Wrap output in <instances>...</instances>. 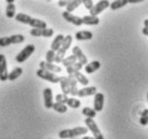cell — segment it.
Instances as JSON below:
<instances>
[{"instance_id":"2e32d148","label":"cell","mask_w":148,"mask_h":139,"mask_svg":"<svg viewBox=\"0 0 148 139\" xmlns=\"http://www.w3.org/2000/svg\"><path fill=\"white\" fill-rule=\"evenodd\" d=\"M93 37V35L91 31L88 30H82V31H77L75 34V39L78 41H85V40H91Z\"/></svg>"},{"instance_id":"5b68a950","label":"cell","mask_w":148,"mask_h":139,"mask_svg":"<svg viewBox=\"0 0 148 139\" xmlns=\"http://www.w3.org/2000/svg\"><path fill=\"white\" fill-rule=\"evenodd\" d=\"M85 124H86L87 129H89L90 132L92 133L93 138L95 139H104L103 135H102V133H101V131H100V128L98 127V125H97V123L95 122L93 119H88V118H86Z\"/></svg>"},{"instance_id":"7c38bea8","label":"cell","mask_w":148,"mask_h":139,"mask_svg":"<svg viewBox=\"0 0 148 139\" xmlns=\"http://www.w3.org/2000/svg\"><path fill=\"white\" fill-rule=\"evenodd\" d=\"M104 106V95L102 93H97L93 98V110L96 112H100L103 110Z\"/></svg>"},{"instance_id":"603a6c76","label":"cell","mask_w":148,"mask_h":139,"mask_svg":"<svg viewBox=\"0 0 148 139\" xmlns=\"http://www.w3.org/2000/svg\"><path fill=\"white\" fill-rule=\"evenodd\" d=\"M73 77H74V79L76 80V82L81 83L82 85H84V86H87V85H88L89 80L86 78V75H84L83 73H81L79 71L75 72V73L73 75Z\"/></svg>"},{"instance_id":"484cf974","label":"cell","mask_w":148,"mask_h":139,"mask_svg":"<svg viewBox=\"0 0 148 139\" xmlns=\"http://www.w3.org/2000/svg\"><path fill=\"white\" fill-rule=\"evenodd\" d=\"M82 4V0H72V1H69V3L67 4V12L71 13L73 12L75 9H77L79 6Z\"/></svg>"},{"instance_id":"e0dca14e","label":"cell","mask_w":148,"mask_h":139,"mask_svg":"<svg viewBox=\"0 0 148 139\" xmlns=\"http://www.w3.org/2000/svg\"><path fill=\"white\" fill-rule=\"evenodd\" d=\"M63 39H64V36L63 35H57L54 39V41L52 42V45H51V50L54 51V52H57L58 50L61 48V45H62V42H63Z\"/></svg>"},{"instance_id":"60d3db41","label":"cell","mask_w":148,"mask_h":139,"mask_svg":"<svg viewBox=\"0 0 148 139\" xmlns=\"http://www.w3.org/2000/svg\"><path fill=\"white\" fill-rule=\"evenodd\" d=\"M144 27H147L148 28V19L144 21Z\"/></svg>"},{"instance_id":"8d00e7d4","label":"cell","mask_w":148,"mask_h":139,"mask_svg":"<svg viewBox=\"0 0 148 139\" xmlns=\"http://www.w3.org/2000/svg\"><path fill=\"white\" fill-rule=\"evenodd\" d=\"M82 3L84 4V7H85L87 10H89V11H90L93 8V6H95L92 0H82Z\"/></svg>"},{"instance_id":"8fae6325","label":"cell","mask_w":148,"mask_h":139,"mask_svg":"<svg viewBox=\"0 0 148 139\" xmlns=\"http://www.w3.org/2000/svg\"><path fill=\"white\" fill-rule=\"evenodd\" d=\"M62 17L66 19L67 22L73 24V25H75V26H81V25H83L82 17L76 16V15H73L72 13H69V12H67V11L62 12Z\"/></svg>"},{"instance_id":"7402d4cb","label":"cell","mask_w":148,"mask_h":139,"mask_svg":"<svg viewBox=\"0 0 148 139\" xmlns=\"http://www.w3.org/2000/svg\"><path fill=\"white\" fill-rule=\"evenodd\" d=\"M22 73H23L22 67L14 68L11 72H9V78H8V80H9V81H14V80H16L17 78H19V77L22 75Z\"/></svg>"},{"instance_id":"6da1fadb","label":"cell","mask_w":148,"mask_h":139,"mask_svg":"<svg viewBox=\"0 0 148 139\" xmlns=\"http://www.w3.org/2000/svg\"><path fill=\"white\" fill-rule=\"evenodd\" d=\"M15 19L19 23H23V24H27L31 26L32 28H36V29H44V28H47V24L44 22V21H41L39 19H34L29 15L25 14V13H17L15 15Z\"/></svg>"},{"instance_id":"3957f363","label":"cell","mask_w":148,"mask_h":139,"mask_svg":"<svg viewBox=\"0 0 148 139\" xmlns=\"http://www.w3.org/2000/svg\"><path fill=\"white\" fill-rule=\"evenodd\" d=\"M25 41V37L23 35H12L10 37L0 38V46L5 48L11 44H19Z\"/></svg>"},{"instance_id":"277c9868","label":"cell","mask_w":148,"mask_h":139,"mask_svg":"<svg viewBox=\"0 0 148 139\" xmlns=\"http://www.w3.org/2000/svg\"><path fill=\"white\" fill-rule=\"evenodd\" d=\"M34 50H36V46H34V44L26 45V46H25V48L16 55L15 60H16L17 63H19V64H22V63H24V62H26V60L30 57V55H32V53L34 52Z\"/></svg>"},{"instance_id":"ee69618b","label":"cell","mask_w":148,"mask_h":139,"mask_svg":"<svg viewBox=\"0 0 148 139\" xmlns=\"http://www.w3.org/2000/svg\"><path fill=\"white\" fill-rule=\"evenodd\" d=\"M147 100H148V93H147Z\"/></svg>"},{"instance_id":"52a82bcc","label":"cell","mask_w":148,"mask_h":139,"mask_svg":"<svg viewBox=\"0 0 148 139\" xmlns=\"http://www.w3.org/2000/svg\"><path fill=\"white\" fill-rule=\"evenodd\" d=\"M110 3H111V2L108 1V0H101V1H99V2L95 4L92 9L90 10V15H91V16H98V15L100 14V13H102L105 9H108V8L110 7Z\"/></svg>"},{"instance_id":"f35d334b","label":"cell","mask_w":148,"mask_h":139,"mask_svg":"<svg viewBox=\"0 0 148 139\" xmlns=\"http://www.w3.org/2000/svg\"><path fill=\"white\" fill-rule=\"evenodd\" d=\"M142 0H128V3H140Z\"/></svg>"},{"instance_id":"5bb4252c","label":"cell","mask_w":148,"mask_h":139,"mask_svg":"<svg viewBox=\"0 0 148 139\" xmlns=\"http://www.w3.org/2000/svg\"><path fill=\"white\" fill-rule=\"evenodd\" d=\"M40 69H43V70H46V71L53 72V73H56V72H61V67L57 66L55 64H48L46 62H41L40 64Z\"/></svg>"},{"instance_id":"cb8c5ba5","label":"cell","mask_w":148,"mask_h":139,"mask_svg":"<svg viewBox=\"0 0 148 139\" xmlns=\"http://www.w3.org/2000/svg\"><path fill=\"white\" fill-rule=\"evenodd\" d=\"M127 4H128V0H115L110 3V8L113 11H115V10H118L120 8H123Z\"/></svg>"},{"instance_id":"30bf717a","label":"cell","mask_w":148,"mask_h":139,"mask_svg":"<svg viewBox=\"0 0 148 139\" xmlns=\"http://www.w3.org/2000/svg\"><path fill=\"white\" fill-rule=\"evenodd\" d=\"M72 53H73V55L75 56V58H76V60H77L78 63H81L83 66L84 65H87L88 64V59H87V57H86V55L84 54V52L81 50V48L79 46H73V49H72Z\"/></svg>"},{"instance_id":"83f0119b","label":"cell","mask_w":148,"mask_h":139,"mask_svg":"<svg viewBox=\"0 0 148 139\" xmlns=\"http://www.w3.org/2000/svg\"><path fill=\"white\" fill-rule=\"evenodd\" d=\"M82 68H83V65H82L81 63H78V62H76L75 64H73L72 66H70V67H68V68H67L68 75H74L75 72L81 71Z\"/></svg>"},{"instance_id":"d4e9b609","label":"cell","mask_w":148,"mask_h":139,"mask_svg":"<svg viewBox=\"0 0 148 139\" xmlns=\"http://www.w3.org/2000/svg\"><path fill=\"white\" fill-rule=\"evenodd\" d=\"M5 15L9 19H13L16 15V7H15L14 3H9L7 4V8H5Z\"/></svg>"},{"instance_id":"1f68e13d","label":"cell","mask_w":148,"mask_h":139,"mask_svg":"<svg viewBox=\"0 0 148 139\" xmlns=\"http://www.w3.org/2000/svg\"><path fill=\"white\" fill-rule=\"evenodd\" d=\"M76 62H77V60H76L75 56H74V55H70V56H68V57H64V59L62 60L61 64L66 68H68V67H70V66H72L73 64H75Z\"/></svg>"},{"instance_id":"4316f807","label":"cell","mask_w":148,"mask_h":139,"mask_svg":"<svg viewBox=\"0 0 148 139\" xmlns=\"http://www.w3.org/2000/svg\"><path fill=\"white\" fill-rule=\"evenodd\" d=\"M67 107H70V108H73V109H78L81 107V100H78L76 98H68L67 102H66Z\"/></svg>"},{"instance_id":"e575fe53","label":"cell","mask_w":148,"mask_h":139,"mask_svg":"<svg viewBox=\"0 0 148 139\" xmlns=\"http://www.w3.org/2000/svg\"><path fill=\"white\" fill-rule=\"evenodd\" d=\"M55 55L56 53L54 52V51H52V50H49V51H47L46 52V55H45V58H46V63H48V64H53L54 62H55Z\"/></svg>"},{"instance_id":"f1b7e54d","label":"cell","mask_w":148,"mask_h":139,"mask_svg":"<svg viewBox=\"0 0 148 139\" xmlns=\"http://www.w3.org/2000/svg\"><path fill=\"white\" fill-rule=\"evenodd\" d=\"M82 113H83V115H85L86 118H88V119H95L97 115V112L92 108H89V107H85V108H83L82 110Z\"/></svg>"},{"instance_id":"d590c367","label":"cell","mask_w":148,"mask_h":139,"mask_svg":"<svg viewBox=\"0 0 148 139\" xmlns=\"http://www.w3.org/2000/svg\"><path fill=\"white\" fill-rule=\"evenodd\" d=\"M68 96L64 94H57L56 95V102H59V104H63V105H66V102H67L68 100Z\"/></svg>"},{"instance_id":"d6a6232c","label":"cell","mask_w":148,"mask_h":139,"mask_svg":"<svg viewBox=\"0 0 148 139\" xmlns=\"http://www.w3.org/2000/svg\"><path fill=\"white\" fill-rule=\"evenodd\" d=\"M66 51L62 50L60 48L57 52H56V55H55V63L56 64H60V63H62V60L64 59V55H66Z\"/></svg>"},{"instance_id":"7bdbcfd3","label":"cell","mask_w":148,"mask_h":139,"mask_svg":"<svg viewBox=\"0 0 148 139\" xmlns=\"http://www.w3.org/2000/svg\"><path fill=\"white\" fill-rule=\"evenodd\" d=\"M5 2H7L8 4H9V3H13V2H14V0H7Z\"/></svg>"},{"instance_id":"ab89813d","label":"cell","mask_w":148,"mask_h":139,"mask_svg":"<svg viewBox=\"0 0 148 139\" xmlns=\"http://www.w3.org/2000/svg\"><path fill=\"white\" fill-rule=\"evenodd\" d=\"M142 33H143L144 36H148V28L147 27H144V28L142 29Z\"/></svg>"},{"instance_id":"f546056e","label":"cell","mask_w":148,"mask_h":139,"mask_svg":"<svg viewBox=\"0 0 148 139\" xmlns=\"http://www.w3.org/2000/svg\"><path fill=\"white\" fill-rule=\"evenodd\" d=\"M52 108L55 110L56 112H58V113H66L68 111L67 105L59 104V102H54V105H53Z\"/></svg>"},{"instance_id":"ac0fdd59","label":"cell","mask_w":148,"mask_h":139,"mask_svg":"<svg viewBox=\"0 0 148 139\" xmlns=\"http://www.w3.org/2000/svg\"><path fill=\"white\" fill-rule=\"evenodd\" d=\"M68 81H69V85H70V95L72 96H77V82L74 79L73 75H69L68 77Z\"/></svg>"},{"instance_id":"836d02e7","label":"cell","mask_w":148,"mask_h":139,"mask_svg":"<svg viewBox=\"0 0 148 139\" xmlns=\"http://www.w3.org/2000/svg\"><path fill=\"white\" fill-rule=\"evenodd\" d=\"M140 124L147 125L148 124V109H144L141 112V118H140Z\"/></svg>"},{"instance_id":"44dd1931","label":"cell","mask_w":148,"mask_h":139,"mask_svg":"<svg viewBox=\"0 0 148 139\" xmlns=\"http://www.w3.org/2000/svg\"><path fill=\"white\" fill-rule=\"evenodd\" d=\"M60 87L62 90V94L69 95L70 94V85H69V81H68V77H60Z\"/></svg>"},{"instance_id":"d6986e66","label":"cell","mask_w":148,"mask_h":139,"mask_svg":"<svg viewBox=\"0 0 148 139\" xmlns=\"http://www.w3.org/2000/svg\"><path fill=\"white\" fill-rule=\"evenodd\" d=\"M101 67V64L99 60H93L91 63H88V64L85 66V72L86 73H93V72H96L99 68Z\"/></svg>"},{"instance_id":"74e56055","label":"cell","mask_w":148,"mask_h":139,"mask_svg":"<svg viewBox=\"0 0 148 139\" xmlns=\"http://www.w3.org/2000/svg\"><path fill=\"white\" fill-rule=\"evenodd\" d=\"M68 3H69V1H66V0H60V1H58V6L59 7H67Z\"/></svg>"},{"instance_id":"9a60e30c","label":"cell","mask_w":148,"mask_h":139,"mask_svg":"<svg viewBox=\"0 0 148 139\" xmlns=\"http://www.w3.org/2000/svg\"><path fill=\"white\" fill-rule=\"evenodd\" d=\"M98 92H97L96 86H86L83 87L81 90H78L77 96L78 97H86V96H95Z\"/></svg>"},{"instance_id":"b9f144b4","label":"cell","mask_w":148,"mask_h":139,"mask_svg":"<svg viewBox=\"0 0 148 139\" xmlns=\"http://www.w3.org/2000/svg\"><path fill=\"white\" fill-rule=\"evenodd\" d=\"M82 139H95L93 137H89V136H85V137H83Z\"/></svg>"},{"instance_id":"4fadbf2b","label":"cell","mask_w":148,"mask_h":139,"mask_svg":"<svg viewBox=\"0 0 148 139\" xmlns=\"http://www.w3.org/2000/svg\"><path fill=\"white\" fill-rule=\"evenodd\" d=\"M43 97H44V106L47 109H52L54 105V97H53V92L49 87H46L43 91Z\"/></svg>"},{"instance_id":"ba28073f","label":"cell","mask_w":148,"mask_h":139,"mask_svg":"<svg viewBox=\"0 0 148 139\" xmlns=\"http://www.w3.org/2000/svg\"><path fill=\"white\" fill-rule=\"evenodd\" d=\"M9 78V72H8V64L7 58L3 54H0V81H7Z\"/></svg>"},{"instance_id":"ffe728a7","label":"cell","mask_w":148,"mask_h":139,"mask_svg":"<svg viewBox=\"0 0 148 139\" xmlns=\"http://www.w3.org/2000/svg\"><path fill=\"white\" fill-rule=\"evenodd\" d=\"M83 24L85 25H98L100 23V19L98 16H91V15H85L82 17Z\"/></svg>"},{"instance_id":"4dcf8cb0","label":"cell","mask_w":148,"mask_h":139,"mask_svg":"<svg viewBox=\"0 0 148 139\" xmlns=\"http://www.w3.org/2000/svg\"><path fill=\"white\" fill-rule=\"evenodd\" d=\"M72 36L71 35H68V36H66L64 37V39H63V42H62V45H61V49L64 50L66 52H67L68 50L70 49L71 44H72Z\"/></svg>"},{"instance_id":"9c48e42d","label":"cell","mask_w":148,"mask_h":139,"mask_svg":"<svg viewBox=\"0 0 148 139\" xmlns=\"http://www.w3.org/2000/svg\"><path fill=\"white\" fill-rule=\"evenodd\" d=\"M30 35L32 37L49 38L54 35V30L52 28H44V29H36V28H32V29L30 30Z\"/></svg>"},{"instance_id":"8992f818","label":"cell","mask_w":148,"mask_h":139,"mask_svg":"<svg viewBox=\"0 0 148 139\" xmlns=\"http://www.w3.org/2000/svg\"><path fill=\"white\" fill-rule=\"evenodd\" d=\"M37 75L41 79L45 80V81H48L51 83H59L60 81V77L56 75V73H53V72L46 71V70H43V69H38L37 70Z\"/></svg>"},{"instance_id":"7a4b0ae2","label":"cell","mask_w":148,"mask_h":139,"mask_svg":"<svg viewBox=\"0 0 148 139\" xmlns=\"http://www.w3.org/2000/svg\"><path fill=\"white\" fill-rule=\"evenodd\" d=\"M88 133V129L85 126H77L74 128H67V129H62L58 133V137L60 139H70L74 138L76 136L85 135Z\"/></svg>"}]
</instances>
